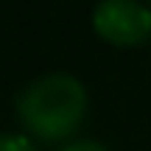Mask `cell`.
<instances>
[{
    "instance_id": "1",
    "label": "cell",
    "mask_w": 151,
    "mask_h": 151,
    "mask_svg": "<svg viewBox=\"0 0 151 151\" xmlns=\"http://www.w3.org/2000/svg\"><path fill=\"white\" fill-rule=\"evenodd\" d=\"M17 115L31 134L62 140L73 134L87 115V90L70 73H50L37 78L17 98Z\"/></svg>"
},
{
    "instance_id": "2",
    "label": "cell",
    "mask_w": 151,
    "mask_h": 151,
    "mask_svg": "<svg viewBox=\"0 0 151 151\" xmlns=\"http://www.w3.org/2000/svg\"><path fill=\"white\" fill-rule=\"evenodd\" d=\"M92 25L115 45H140L151 37V9L140 0H101L92 11Z\"/></svg>"
},
{
    "instance_id": "3",
    "label": "cell",
    "mask_w": 151,
    "mask_h": 151,
    "mask_svg": "<svg viewBox=\"0 0 151 151\" xmlns=\"http://www.w3.org/2000/svg\"><path fill=\"white\" fill-rule=\"evenodd\" d=\"M0 151H37L22 134H0Z\"/></svg>"
},
{
    "instance_id": "4",
    "label": "cell",
    "mask_w": 151,
    "mask_h": 151,
    "mask_svg": "<svg viewBox=\"0 0 151 151\" xmlns=\"http://www.w3.org/2000/svg\"><path fill=\"white\" fill-rule=\"evenodd\" d=\"M62 151H109V148L101 146V143H95V140H73V143H67Z\"/></svg>"
}]
</instances>
